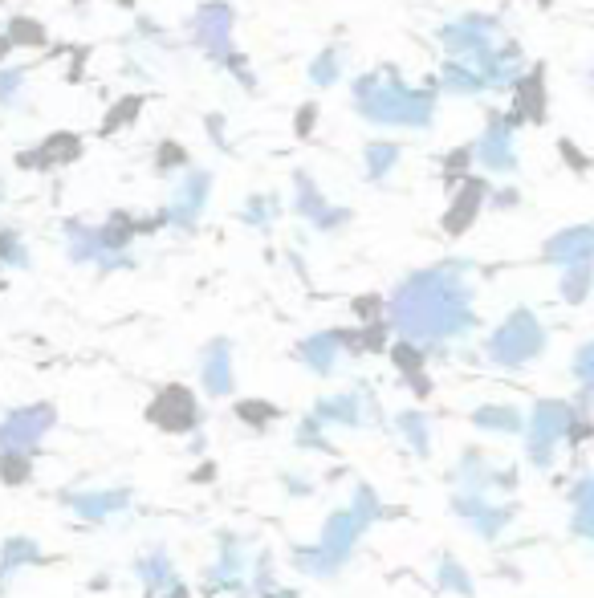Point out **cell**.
Listing matches in <instances>:
<instances>
[{
  "instance_id": "cell-1",
  "label": "cell",
  "mask_w": 594,
  "mask_h": 598,
  "mask_svg": "<svg viewBox=\"0 0 594 598\" xmlns=\"http://www.w3.org/2000/svg\"><path fill=\"white\" fill-rule=\"evenodd\" d=\"M354 102H359L363 118L379 127H428L436 98L424 90L399 86L391 74H367L354 86Z\"/></svg>"
},
{
  "instance_id": "cell-2",
  "label": "cell",
  "mask_w": 594,
  "mask_h": 598,
  "mask_svg": "<svg viewBox=\"0 0 594 598\" xmlns=\"http://www.w3.org/2000/svg\"><path fill=\"white\" fill-rule=\"evenodd\" d=\"M196 37L212 53H224V45H228V9L224 5H204L196 13Z\"/></svg>"
},
{
  "instance_id": "cell-3",
  "label": "cell",
  "mask_w": 594,
  "mask_h": 598,
  "mask_svg": "<svg viewBox=\"0 0 594 598\" xmlns=\"http://www.w3.org/2000/svg\"><path fill=\"white\" fill-rule=\"evenodd\" d=\"M481 159L489 163V167H497V171H509L513 167V143H509V127L497 123L485 131V139H481Z\"/></svg>"
},
{
  "instance_id": "cell-4",
  "label": "cell",
  "mask_w": 594,
  "mask_h": 598,
  "mask_svg": "<svg viewBox=\"0 0 594 598\" xmlns=\"http://www.w3.org/2000/svg\"><path fill=\"white\" fill-rule=\"evenodd\" d=\"M395 155H399L395 147H371V151H367V167H371V175L383 179V171L395 167Z\"/></svg>"
},
{
  "instance_id": "cell-5",
  "label": "cell",
  "mask_w": 594,
  "mask_h": 598,
  "mask_svg": "<svg viewBox=\"0 0 594 598\" xmlns=\"http://www.w3.org/2000/svg\"><path fill=\"white\" fill-rule=\"evenodd\" d=\"M310 78H314L318 86H330V82L338 78V57H334V53H322L318 62H314V70H310Z\"/></svg>"
},
{
  "instance_id": "cell-6",
  "label": "cell",
  "mask_w": 594,
  "mask_h": 598,
  "mask_svg": "<svg viewBox=\"0 0 594 598\" xmlns=\"http://www.w3.org/2000/svg\"><path fill=\"white\" fill-rule=\"evenodd\" d=\"M17 86H21V70L0 74V102H13V98H17Z\"/></svg>"
},
{
  "instance_id": "cell-7",
  "label": "cell",
  "mask_w": 594,
  "mask_h": 598,
  "mask_svg": "<svg viewBox=\"0 0 594 598\" xmlns=\"http://www.w3.org/2000/svg\"><path fill=\"white\" fill-rule=\"evenodd\" d=\"M578 375H582V379L594 387V346H586V350L578 354Z\"/></svg>"
}]
</instances>
